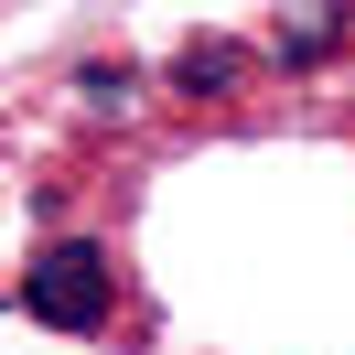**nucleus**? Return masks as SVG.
Returning a JSON list of instances; mask_svg holds the SVG:
<instances>
[{
	"instance_id": "nucleus-1",
	"label": "nucleus",
	"mask_w": 355,
	"mask_h": 355,
	"mask_svg": "<svg viewBox=\"0 0 355 355\" xmlns=\"http://www.w3.org/2000/svg\"><path fill=\"white\" fill-rule=\"evenodd\" d=\"M22 312L33 323H54V334H108L119 323V259L97 237H54V248H33V269H22Z\"/></svg>"
},
{
	"instance_id": "nucleus-2",
	"label": "nucleus",
	"mask_w": 355,
	"mask_h": 355,
	"mask_svg": "<svg viewBox=\"0 0 355 355\" xmlns=\"http://www.w3.org/2000/svg\"><path fill=\"white\" fill-rule=\"evenodd\" d=\"M173 87H183V97H237V87H248V54H237V44H183V54H173Z\"/></svg>"
},
{
	"instance_id": "nucleus-3",
	"label": "nucleus",
	"mask_w": 355,
	"mask_h": 355,
	"mask_svg": "<svg viewBox=\"0 0 355 355\" xmlns=\"http://www.w3.org/2000/svg\"><path fill=\"white\" fill-rule=\"evenodd\" d=\"M76 97L108 119V108H130V97H140V76H130V65H87V76H76Z\"/></svg>"
}]
</instances>
